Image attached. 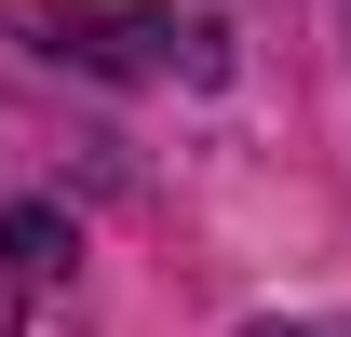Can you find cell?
Returning <instances> with one entry per match:
<instances>
[{"label":"cell","mask_w":351,"mask_h":337,"mask_svg":"<svg viewBox=\"0 0 351 337\" xmlns=\"http://www.w3.org/2000/svg\"><path fill=\"white\" fill-rule=\"evenodd\" d=\"M270 337H338V324H270Z\"/></svg>","instance_id":"7a4b0ae2"},{"label":"cell","mask_w":351,"mask_h":337,"mask_svg":"<svg viewBox=\"0 0 351 337\" xmlns=\"http://www.w3.org/2000/svg\"><path fill=\"white\" fill-rule=\"evenodd\" d=\"M41 54L95 68V82H149L176 54V0H41Z\"/></svg>","instance_id":"6da1fadb"}]
</instances>
